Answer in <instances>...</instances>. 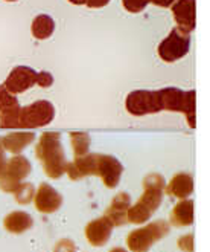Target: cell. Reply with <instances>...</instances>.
Segmentation results:
<instances>
[{
    "instance_id": "5",
    "label": "cell",
    "mask_w": 210,
    "mask_h": 252,
    "mask_svg": "<svg viewBox=\"0 0 210 252\" xmlns=\"http://www.w3.org/2000/svg\"><path fill=\"white\" fill-rule=\"evenodd\" d=\"M190 51V34H184L178 28L164 37L157 46V54L164 63H175L184 58Z\"/></svg>"
},
{
    "instance_id": "24",
    "label": "cell",
    "mask_w": 210,
    "mask_h": 252,
    "mask_svg": "<svg viewBox=\"0 0 210 252\" xmlns=\"http://www.w3.org/2000/svg\"><path fill=\"white\" fill-rule=\"evenodd\" d=\"M34 196H35V187L31 182H22L19 188L14 191L16 202L20 205H29L34 200Z\"/></svg>"
},
{
    "instance_id": "8",
    "label": "cell",
    "mask_w": 210,
    "mask_h": 252,
    "mask_svg": "<svg viewBox=\"0 0 210 252\" xmlns=\"http://www.w3.org/2000/svg\"><path fill=\"white\" fill-rule=\"evenodd\" d=\"M124 173V165L121 160L111 155H101L96 153V176L101 177L104 185L113 189L121 182Z\"/></svg>"
},
{
    "instance_id": "30",
    "label": "cell",
    "mask_w": 210,
    "mask_h": 252,
    "mask_svg": "<svg viewBox=\"0 0 210 252\" xmlns=\"http://www.w3.org/2000/svg\"><path fill=\"white\" fill-rule=\"evenodd\" d=\"M8 164V158L5 155V150H3V147H2V138H0V176H2L5 167Z\"/></svg>"
},
{
    "instance_id": "28",
    "label": "cell",
    "mask_w": 210,
    "mask_h": 252,
    "mask_svg": "<svg viewBox=\"0 0 210 252\" xmlns=\"http://www.w3.org/2000/svg\"><path fill=\"white\" fill-rule=\"evenodd\" d=\"M53 252H77V245L69 239H63L55 245Z\"/></svg>"
},
{
    "instance_id": "26",
    "label": "cell",
    "mask_w": 210,
    "mask_h": 252,
    "mask_svg": "<svg viewBox=\"0 0 210 252\" xmlns=\"http://www.w3.org/2000/svg\"><path fill=\"white\" fill-rule=\"evenodd\" d=\"M177 246L183 252H193V249H195V237H193V234H186L183 237H180V239L177 240Z\"/></svg>"
},
{
    "instance_id": "17",
    "label": "cell",
    "mask_w": 210,
    "mask_h": 252,
    "mask_svg": "<svg viewBox=\"0 0 210 252\" xmlns=\"http://www.w3.org/2000/svg\"><path fill=\"white\" fill-rule=\"evenodd\" d=\"M157 94H158L161 110L183 113L186 91H182V89H178V87H163L160 91H157Z\"/></svg>"
},
{
    "instance_id": "2",
    "label": "cell",
    "mask_w": 210,
    "mask_h": 252,
    "mask_svg": "<svg viewBox=\"0 0 210 252\" xmlns=\"http://www.w3.org/2000/svg\"><path fill=\"white\" fill-rule=\"evenodd\" d=\"M35 156L41 162L43 171L49 179H59L66 173L67 158L59 133L44 131L35 145Z\"/></svg>"
},
{
    "instance_id": "11",
    "label": "cell",
    "mask_w": 210,
    "mask_h": 252,
    "mask_svg": "<svg viewBox=\"0 0 210 252\" xmlns=\"http://www.w3.org/2000/svg\"><path fill=\"white\" fill-rule=\"evenodd\" d=\"M37 81V70L29 66H16L9 73L3 86L14 95L23 94L32 89Z\"/></svg>"
},
{
    "instance_id": "1",
    "label": "cell",
    "mask_w": 210,
    "mask_h": 252,
    "mask_svg": "<svg viewBox=\"0 0 210 252\" xmlns=\"http://www.w3.org/2000/svg\"><path fill=\"white\" fill-rule=\"evenodd\" d=\"M164 177L160 173H149L143 179V194L130 206L127 213L128 223L143 225L160 208L164 194Z\"/></svg>"
},
{
    "instance_id": "27",
    "label": "cell",
    "mask_w": 210,
    "mask_h": 252,
    "mask_svg": "<svg viewBox=\"0 0 210 252\" xmlns=\"http://www.w3.org/2000/svg\"><path fill=\"white\" fill-rule=\"evenodd\" d=\"M53 81H55V78H53V75L51 72H48V70L37 72V81H35L37 86H40L43 89H48V87H51L53 84Z\"/></svg>"
},
{
    "instance_id": "23",
    "label": "cell",
    "mask_w": 210,
    "mask_h": 252,
    "mask_svg": "<svg viewBox=\"0 0 210 252\" xmlns=\"http://www.w3.org/2000/svg\"><path fill=\"white\" fill-rule=\"evenodd\" d=\"M187 126L190 128L197 127V92L186 91V101H184V110H183Z\"/></svg>"
},
{
    "instance_id": "16",
    "label": "cell",
    "mask_w": 210,
    "mask_h": 252,
    "mask_svg": "<svg viewBox=\"0 0 210 252\" xmlns=\"http://www.w3.org/2000/svg\"><path fill=\"white\" fill-rule=\"evenodd\" d=\"M195 203L190 199H182L169 214V225L174 228H187L193 225Z\"/></svg>"
},
{
    "instance_id": "18",
    "label": "cell",
    "mask_w": 210,
    "mask_h": 252,
    "mask_svg": "<svg viewBox=\"0 0 210 252\" xmlns=\"http://www.w3.org/2000/svg\"><path fill=\"white\" fill-rule=\"evenodd\" d=\"M193 188H195L193 177L189 173H177L169 181V184L164 185V192L182 200V199H187L192 194Z\"/></svg>"
},
{
    "instance_id": "32",
    "label": "cell",
    "mask_w": 210,
    "mask_h": 252,
    "mask_svg": "<svg viewBox=\"0 0 210 252\" xmlns=\"http://www.w3.org/2000/svg\"><path fill=\"white\" fill-rule=\"evenodd\" d=\"M69 3L72 5H77V6H81V5H85V0H67Z\"/></svg>"
},
{
    "instance_id": "14",
    "label": "cell",
    "mask_w": 210,
    "mask_h": 252,
    "mask_svg": "<svg viewBox=\"0 0 210 252\" xmlns=\"http://www.w3.org/2000/svg\"><path fill=\"white\" fill-rule=\"evenodd\" d=\"M131 206V197L128 192H117V194L113 197L111 203L107 210L104 213V217L110 220V223L116 228V226H124L128 223L127 220V213Z\"/></svg>"
},
{
    "instance_id": "13",
    "label": "cell",
    "mask_w": 210,
    "mask_h": 252,
    "mask_svg": "<svg viewBox=\"0 0 210 252\" xmlns=\"http://www.w3.org/2000/svg\"><path fill=\"white\" fill-rule=\"evenodd\" d=\"M113 229L114 226L110 223V220H107L102 216L99 219L88 221L84 229V234L90 245L95 248H101L107 245V242L110 240V237L113 234Z\"/></svg>"
},
{
    "instance_id": "20",
    "label": "cell",
    "mask_w": 210,
    "mask_h": 252,
    "mask_svg": "<svg viewBox=\"0 0 210 252\" xmlns=\"http://www.w3.org/2000/svg\"><path fill=\"white\" fill-rule=\"evenodd\" d=\"M34 226V219L29 213L12 211L3 219V228L11 234H23Z\"/></svg>"
},
{
    "instance_id": "19",
    "label": "cell",
    "mask_w": 210,
    "mask_h": 252,
    "mask_svg": "<svg viewBox=\"0 0 210 252\" xmlns=\"http://www.w3.org/2000/svg\"><path fill=\"white\" fill-rule=\"evenodd\" d=\"M34 141L35 135L32 131H11L2 138V147L11 155H20Z\"/></svg>"
},
{
    "instance_id": "10",
    "label": "cell",
    "mask_w": 210,
    "mask_h": 252,
    "mask_svg": "<svg viewBox=\"0 0 210 252\" xmlns=\"http://www.w3.org/2000/svg\"><path fill=\"white\" fill-rule=\"evenodd\" d=\"M171 11L177 23L175 28L184 34L195 31L197 28V0H175Z\"/></svg>"
},
{
    "instance_id": "9",
    "label": "cell",
    "mask_w": 210,
    "mask_h": 252,
    "mask_svg": "<svg viewBox=\"0 0 210 252\" xmlns=\"http://www.w3.org/2000/svg\"><path fill=\"white\" fill-rule=\"evenodd\" d=\"M20 109L17 95L11 94L3 84L0 86V128H19Z\"/></svg>"
},
{
    "instance_id": "15",
    "label": "cell",
    "mask_w": 210,
    "mask_h": 252,
    "mask_svg": "<svg viewBox=\"0 0 210 252\" xmlns=\"http://www.w3.org/2000/svg\"><path fill=\"white\" fill-rule=\"evenodd\" d=\"M66 174L70 181H81L88 176H96V153H87L75 158L73 162H67Z\"/></svg>"
},
{
    "instance_id": "3",
    "label": "cell",
    "mask_w": 210,
    "mask_h": 252,
    "mask_svg": "<svg viewBox=\"0 0 210 252\" xmlns=\"http://www.w3.org/2000/svg\"><path fill=\"white\" fill-rule=\"evenodd\" d=\"M171 231L166 220H156L143 228L134 229L127 237V246L131 252H148L156 242L164 239Z\"/></svg>"
},
{
    "instance_id": "25",
    "label": "cell",
    "mask_w": 210,
    "mask_h": 252,
    "mask_svg": "<svg viewBox=\"0 0 210 252\" xmlns=\"http://www.w3.org/2000/svg\"><path fill=\"white\" fill-rule=\"evenodd\" d=\"M148 5H149V0H122V6L131 14H139L145 11Z\"/></svg>"
},
{
    "instance_id": "7",
    "label": "cell",
    "mask_w": 210,
    "mask_h": 252,
    "mask_svg": "<svg viewBox=\"0 0 210 252\" xmlns=\"http://www.w3.org/2000/svg\"><path fill=\"white\" fill-rule=\"evenodd\" d=\"M125 109L132 116H145L163 112L157 91H143V89L132 91L127 95Z\"/></svg>"
},
{
    "instance_id": "34",
    "label": "cell",
    "mask_w": 210,
    "mask_h": 252,
    "mask_svg": "<svg viewBox=\"0 0 210 252\" xmlns=\"http://www.w3.org/2000/svg\"><path fill=\"white\" fill-rule=\"evenodd\" d=\"M5 2H19V0H5Z\"/></svg>"
},
{
    "instance_id": "12",
    "label": "cell",
    "mask_w": 210,
    "mask_h": 252,
    "mask_svg": "<svg viewBox=\"0 0 210 252\" xmlns=\"http://www.w3.org/2000/svg\"><path fill=\"white\" fill-rule=\"evenodd\" d=\"M34 205L35 210L41 214H53L56 213L63 205V196L49 184L43 182L40 184L38 189L34 196Z\"/></svg>"
},
{
    "instance_id": "33",
    "label": "cell",
    "mask_w": 210,
    "mask_h": 252,
    "mask_svg": "<svg viewBox=\"0 0 210 252\" xmlns=\"http://www.w3.org/2000/svg\"><path fill=\"white\" fill-rule=\"evenodd\" d=\"M110 252H128V251H127L125 248H121V246H116V248H113V249H111Z\"/></svg>"
},
{
    "instance_id": "31",
    "label": "cell",
    "mask_w": 210,
    "mask_h": 252,
    "mask_svg": "<svg viewBox=\"0 0 210 252\" xmlns=\"http://www.w3.org/2000/svg\"><path fill=\"white\" fill-rule=\"evenodd\" d=\"M149 3H153L158 8H171L175 3V0H149Z\"/></svg>"
},
{
    "instance_id": "22",
    "label": "cell",
    "mask_w": 210,
    "mask_h": 252,
    "mask_svg": "<svg viewBox=\"0 0 210 252\" xmlns=\"http://www.w3.org/2000/svg\"><path fill=\"white\" fill-rule=\"evenodd\" d=\"M70 144H72V150L75 158L84 156L90 153V144H92V138L87 131H70L69 133Z\"/></svg>"
},
{
    "instance_id": "4",
    "label": "cell",
    "mask_w": 210,
    "mask_h": 252,
    "mask_svg": "<svg viewBox=\"0 0 210 252\" xmlns=\"http://www.w3.org/2000/svg\"><path fill=\"white\" fill-rule=\"evenodd\" d=\"M55 118V106L48 99H38L23 106L19 113V128H40L49 126Z\"/></svg>"
},
{
    "instance_id": "6",
    "label": "cell",
    "mask_w": 210,
    "mask_h": 252,
    "mask_svg": "<svg viewBox=\"0 0 210 252\" xmlns=\"http://www.w3.org/2000/svg\"><path fill=\"white\" fill-rule=\"evenodd\" d=\"M32 170L29 159L23 155H14L0 176V189L8 194H14V191L26 179Z\"/></svg>"
},
{
    "instance_id": "29",
    "label": "cell",
    "mask_w": 210,
    "mask_h": 252,
    "mask_svg": "<svg viewBox=\"0 0 210 252\" xmlns=\"http://www.w3.org/2000/svg\"><path fill=\"white\" fill-rule=\"evenodd\" d=\"M111 0H85V6L92 8V9H99V8H104L107 6Z\"/></svg>"
},
{
    "instance_id": "21",
    "label": "cell",
    "mask_w": 210,
    "mask_h": 252,
    "mask_svg": "<svg viewBox=\"0 0 210 252\" xmlns=\"http://www.w3.org/2000/svg\"><path fill=\"white\" fill-rule=\"evenodd\" d=\"M55 32V20L48 14H38L31 25V34L35 40H48Z\"/></svg>"
}]
</instances>
